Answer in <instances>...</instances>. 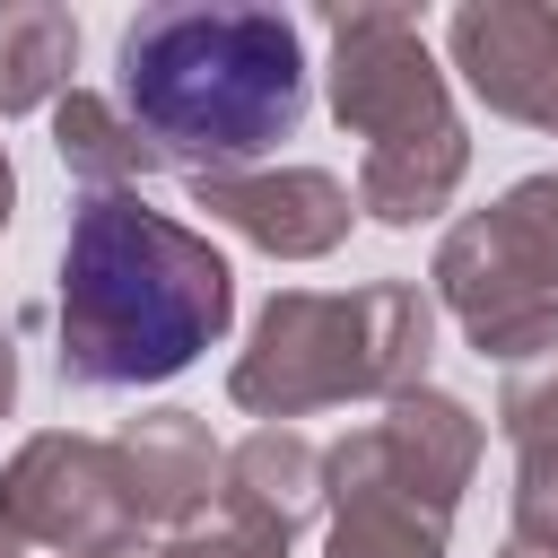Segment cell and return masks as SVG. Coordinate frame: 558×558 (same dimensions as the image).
I'll return each instance as SVG.
<instances>
[{
    "mask_svg": "<svg viewBox=\"0 0 558 558\" xmlns=\"http://www.w3.org/2000/svg\"><path fill=\"white\" fill-rule=\"evenodd\" d=\"M331 105L349 131H366V209L410 227L427 218L453 174H462V131L445 113V87L418 52V17L401 9H349L340 17V61H331Z\"/></svg>",
    "mask_w": 558,
    "mask_h": 558,
    "instance_id": "cell-3",
    "label": "cell"
},
{
    "mask_svg": "<svg viewBox=\"0 0 558 558\" xmlns=\"http://www.w3.org/2000/svg\"><path fill=\"white\" fill-rule=\"evenodd\" d=\"M61 157H70L87 183H105V192L157 166V157H148V140H140V131H122V122H113V105H96V96H70V105H61Z\"/></svg>",
    "mask_w": 558,
    "mask_h": 558,
    "instance_id": "cell-9",
    "label": "cell"
},
{
    "mask_svg": "<svg viewBox=\"0 0 558 558\" xmlns=\"http://www.w3.org/2000/svg\"><path fill=\"white\" fill-rule=\"evenodd\" d=\"M78 52V26L61 9H0V113H26Z\"/></svg>",
    "mask_w": 558,
    "mask_h": 558,
    "instance_id": "cell-8",
    "label": "cell"
},
{
    "mask_svg": "<svg viewBox=\"0 0 558 558\" xmlns=\"http://www.w3.org/2000/svg\"><path fill=\"white\" fill-rule=\"evenodd\" d=\"M9 384H17V357H9V340H0V410H9Z\"/></svg>",
    "mask_w": 558,
    "mask_h": 558,
    "instance_id": "cell-13",
    "label": "cell"
},
{
    "mask_svg": "<svg viewBox=\"0 0 558 558\" xmlns=\"http://www.w3.org/2000/svg\"><path fill=\"white\" fill-rule=\"evenodd\" d=\"M427 357V305L410 288H366V296H279L262 314L253 357L235 366V401L253 410H296L331 392L392 384Z\"/></svg>",
    "mask_w": 558,
    "mask_h": 558,
    "instance_id": "cell-4",
    "label": "cell"
},
{
    "mask_svg": "<svg viewBox=\"0 0 558 558\" xmlns=\"http://www.w3.org/2000/svg\"><path fill=\"white\" fill-rule=\"evenodd\" d=\"M192 201L227 227H244L270 253H323L349 227V192L331 174H192Z\"/></svg>",
    "mask_w": 558,
    "mask_h": 558,
    "instance_id": "cell-7",
    "label": "cell"
},
{
    "mask_svg": "<svg viewBox=\"0 0 558 558\" xmlns=\"http://www.w3.org/2000/svg\"><path fill=\"white\" fill-rule=\"evenodd\" d=\"M453 52H462L471 87L497 113H523V122L558 131V17L549 9H462Z\"/></svg>",
    "mask_w": 558,
    "mask_h": 558,
    "instance_id": "cell-6",
    "label": "cell"
},
{
    "mask_svg": "<svg viewBox=\"0 0 558 558\" xmlns=\"http://www.w3.org/2000/svg\"><path fill=\"white\" fill-rule=\"evenodd\" d=\"M122 105L148 157L235 174L305 122V44L279 9L166 0L122 26Z\"/></svg>",
    "mask_w": 558,
    "mask_h": 558,
    "instance_id": "cell-1",
    "label": "cell"
},
{
    "mask_svg": "<svg viewBox=\"0 0 558 558\" xmlns=\"http://www.w3.org/2000/svg\"><path fill=\"white\" fill-rule=\"evenodd\" d=\"M331 558H436V523H418L410 506L357 497L349 523L331 532Z\"/></svg>",
    "mask_w": 558,
    "mask_h": 558,
    "instance_id": "cell-10",
    "label": "cell"
},
{
    "mask_svg": "<svg viewBox=\"0 0 558 558\" xmlns=\"http://www.w3.org/2000/svg\"><path fill=\"white\" fill-rule=\"evenodd\" d=\"M218 331H227V262L192 227L140 209L131 192H96L61 262V375L157 384L192 366Z\"/></svg>",
    "mask_w": 558,
    "mask_h": 558,
    "instance_id": "cell-2",
    "label": "cell"
},
{
    "mask_svg": "<svg viewBox=\"0 0 558 558\" xmlns=\"http://www.w3.org/2000/svg\"><path fill=\"white\" fill-rule=\"evenodd\" d=\"M514 558H532V549H514Z\"/></svg>",
    "mask_w": 558,
    "mask_h": 558,
    "instance_id": "cell-15",
    "label": "cell"
},
{
    "mask_svg": "<svg viewBox=\"0 0 558 558\" xmlns=\"http://www.w3.org/2000/svg\"><path fill=\"white\" fill-rule=\"evenodd\" d=\"M514 209H523V227L541 235V253H549V270H558V174L523 183V192H514Z\"/></svg>",
    "mask_w": 558,
    "mask_h": 558,
    "instance_id": "cell-12",
    "label": "cell"
},
{
    "mask_svg": "<svg viewBox=\"0 0 558 558\" xmlns=\"http://www.w3.org/2000/svg\"><path fill=\"white\" fill-rule=\"evenodd\" d=\"M288 549V514H227L209 541H183V558H279Z\"/></svg>",
    "mask_w": 558,
    "mask_h": 558,
    "instance_id": "cell-11",
    "label": "cell"
},
{
    "mask_svg": "<svg viewBox=\"0 0 558 558\" xmlns=\"http://www.w3.org/2000/svg\"><path fill=\"white\" fill-rule=\"evenodd\" d=\"M436 279H445V296H453V314L471 323L480 349H497V357L549 349V331H558V270H549V253H541V235L523 227L514 201L471 218L445 244Z\"/></svg>",
    "mask_w": 558,
    "mask_h": 558,
    "instance_id": "cell-5",
    "label": "cell"
},
{
    "mask_svg": "<svg viewBox=\"0 0 558 558\" xmlns=\"http://www.w3.org/2000/svg\"><path fill=\"white\" fill-rule=\"evenodd\" d=\"M9 192H17V183H9V157H0V227H9Z\"/></svg>",
    "mask_w": 558,
    "mask_h": 558,
    "instance_id": "cell-14",
    "label": "cell"
}]
</instances>
